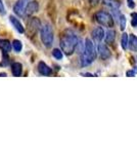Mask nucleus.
<instances>
[{"instance_id": "4", "label": "nucleus", "mask_w": 137, "mask_h": 154, "mask_svg": "<svg viewBox=\"0 0 137 154\" xmlns=\"http://www.w3.org/2000/svg\"><path fill=\"white\" fill-rule=\"evenodd\" d=\"M95 21L99 25L103 27H108V28H113L114 27V19L112 17V14L108 11H97L94 16Z\"/></svg>"}, {"instance_id": "23", "label": "nucleus", "mask_w": 137, "mask_h": 154, "mask_svg": "<svg viewBox=\"0 0 137 154\" xmlns=\"http://www.w3.org/2000/svg\"><path fill=\"white\" fill-rule=\"evenodd\" d=\"M0 14H5V7H4V4L2 2V0H0Z\"/></svg>"}, {"instance_id": "10", "label": "nucleus", "mask_w": 137, "mask_h": 154, "mask_svg": "<svg viewBox=\"0 0 137 154\" xmlns=\"http://www.w3.org/2000/svg\"><path fill=\"white\" fill-rule=\"evenodd\" d=\"M38 71H39V73L43 76H49L52 73L51 68L47 66L44 62H40V63L38 64Z\"/></svg>"}, {"instance_id": "8", "label": "nucleus", "mask_w": 137, "mask_h": 154, "mask_svg": "<svg viewBox=\"0 0 137 154\" xmlns=\"http://www.w3.org/2000/svg\"><path fill=\"white\" fill-rule=\"evenodd\" d=\"M98 54L101 60H108L111 57V51L106 44H99L98 45Z\"/></svg>"}, {"instance_id": "22", "label": "nucleus", "mask_w": 137, "mask_h": 154, "mask_svg": "<svg viewBox=\"0 0 137 154\" xmlns=\"http://www.w3.org/2000/svg\"><path fill=\"white\" fill-rule=\"evenodd\" d=\"M136 74H137V68L133 69V70H129V71L126 72V75L128 76V77H132V76L136 75Z\"/></svg>"}, {"instance_id": "20", "label": "nucleus", "mask_w": 137, "mask_h": 154, "mask_svg": "<svg viewBox=\"0 0 137 154\" xmlns=\"http://www.w3.org/2000/svg\"><path fill=\"white\" fill-rule=\"evenodd\" d=\"M126 25H127V21H126L125 16L121 14V16H120V27H121V30H125Z\"/></svg>"}, {"instance_id": "12", "label": "nucleus", "mask_w": 137, "mask_h": 154, "mask_svg": "<svg viewBox=\"0 0 137 154\" xmlns=\"http://www.w3.org/2000/svg\"><path fill=\"white\" fill-rule=\"evenodd\" d=\"M103 4L112 11H117L120 7V2L118 0H103Z\"/></svg>"}, {"instance_id": "3", "label": "nucleus", "mask_w": 137, "mask_h": 154, "mask_svg": "<svg viewBox=\"0 0 137 154\" xmlns=\"http://www.w3.org/2000/svg\"><path fill=\"white\" fill-rule=\"evenodd\" d=\"M40 37L46 48H50L53 43V30L49 24H45L40 28Z\"/></svg>"}, {"instance_id": "14", "label": "nucleus", "mask_w": 137, "mask_h": 154, "mask_svg": "<svg viewBox=\"0 0 137 154\" xmlns=\"http://www.w3.org/2000/svg\"><path fill=\"white\" fill-rule=\"evenodd\" d=\"M115 38H116V31L109 29L106 31V33H104V40H106V43L111 44L115 41Z\"/></svg>"}, {"instance_id": "24", "label": "nucleus", "mask_w": 137, "mask_h": 154, "mask_svg": "<svg viewBox=\"0 0 137 154\" xmlns=\"http://www.w3.org/2000/svg\"><path fill=\"white\" fill-rule=\"evenodd\" d=\"M103 0H89V4L91 6H96L97 4H99Z\"/></svg>"}, {"instance_id": "9", "label": "nucleus", "mask_w": 137, "mask_h": 154, "mask_svg": "<svg viewBox=\"0 0 137 154\" xmlns=\"http://www.w3.org/2000/svg\"><path fill=\"white\" fill-rule=\"evenodd\" d=\"M91 35L93 37L94 40L101 41L104 38V30L103 27H96V28L92 31Z\"/></svg>"}, {"instance_id": "26", "label": "nucleus", "mask_w": 137, "mask_h": 154, "mask_svg": "<svg viewBox=\"0 0 137 154\" xmlns=\"http://www.w3.org/2000/svg\"><path fill=\"white\" fill-rule=\"evenodd\" d=\"M84 76H93V74H90V73H85V74H83Z\"/></svg>"}, {"instance_id": "1", "label": "nucleus", "mask_w": 137, "mask_h": 154, "mask_svg": "<svg viewBox=\"0 0 137 154\" xmlns=\"http://www.w3.org/2000/svg\"><path fill=\"white\" fill-rule=\"evenodd\" d=\"M79 43V38L72 30H64L61 33L59 38V44H61V51H64L67 56H71L76 51Z\"/></svg>"}, {"instance_id": "6", "label": "nucleus", "mask_w": 137, "mask_h": 154, "mask_svg": "<svg viewBox=\"0 0 137 154\" xmlns=\"http://www.w3.org/2000/svg\"><path fill=\"white\" fill-rule=\"evenodd\" d=\"M28 2H29V0H17L13 6L14 14H16V16L21 17V18L25 17V9H26V6H27V4H28Z\"/></svg>"}, {"instance_id": "19", "label": "nucleus", "mask_w": 137, "mask_h": 154, "mask_svg": "<svg viewBox=\"0 0 137 154\" xmlns=\"http://www.w3.org/2000/svg\"><path fill=\"white\" fill-rule=\"evenodd\" d=\"M52 56L56 60H61L63 59V51L58 48H54L53 51H52Z\"/></svg>"}, {"instance_id": "15", "label": "nucleus", "mask_w": 137, "mask_h": 154, "mask_svg": "<svg viewBox=\"0 0 137 154\" xmlns=\"http://www.w3.org/2000/svg\"><path fill=\"white\" fill-rule=\"evenodd\" d=\"M11 72H12V75L13 76H21L22 72H23V66H22V64L17 63V62L12 64Z\"/></svg>"}, {"instance_id": "25", "label": "nucleus", "mask_w": 137, "mask_h": 154, "mask_svg": "<svg viewBox=\"0 0 137 154\" xmlns=\"http://www.w3.org/2000/svg\"><path fill=\"white\" fill-rule=\"evenodd\" d=\"M128 4H129V6H130L131 8H133V7L135 6V4L133 3V0H128Z\"/></svg>"}, {"instance_id": "7", "label": "nucleus", "mask_w": 137, "mask_h": 154, "mask_svg": "<svg viewBox=\"0 0 137 154\" xmlns=\"http://www.w3.org/2000/svg\"><path fill=\"white\" fill-rule=\"evenodd\" d=\"M39 11V3L37 1H29L25 9V16L31 17Z\"/></svg>"}, {"instance_id": "11", "label": "nucleus", "mask_w": 137, "mask_h": 154, "mask_svg": "<svg viewBox=\"0 0 137 154\" xmlns=\"http://www.w3.org/2000/svg\"><path fill=\"white\" fill-rule=\"evenodd\" d=\"M9 21H10L12 26L16 29V31L19 32V33H24V32H25V27L22 25V23L16 18V17L10 16V17H9Z\"/></svg>"}, {"instance_id": "2", "label": "nucleus", "mask_w": 137, "mask_h": 154, "mask_svg": "<svg viewBox=\"0 0 137 154\" xmlns=\"http://www.w3.org/2000/svg\"><path fill=\"white\" fill-rule=\"evenodd\" d=\"M96 58V51L94 44L90 39H86L85 45H84L83 53L81 54V66L86 67L93 63V61Z\"/></svg>"}, {"instance_id": "13", "label": "nucleus", "mask_w": 137, "mask_h": 154, "mask_svg": "<svg viewBox=\"0 0 137 154\" xmlns=\"http://www.w3.org/2000/svg\"><path fill=\"white\" fill-rule=\"evenodd\" d=\"M11 48H12V45L10 42H9V40H7V39H1V40H0V49H1L4 54H8L9 51H11Z\"/></svg>"}, {"instance_id": "5", "label": "nucleus", "mask_w": 137, "mask_h": 154, "mask_svg": "<svg viewBox=\"0 0 137 154\" xmlns=\"http://www.w3.org/2000/svg\"><path fill=\"white\" fill-rule=\"evenodd\" d=\"M28 31L30 35L34 36L41 28V22L38 18H31L28 22Z\"/></svg>"}, {"instance_id": "18", "label": "nucleus", "mask_w": 137, "mask_h": 154, "mask_svg": "<svg viewBox=\"0 0 137 154\" xmlns=\"http://www.w3.org/2000/svg\"><path fill=\"white\" fill-rule=\"evenodd\" d=\"M11 45H12V48H13L16 53H19V51H22V48H23V44H22V42L19 40H14L11 43Z\"/></svg>"}, {"instance_id": "21", "label": "nucleus", "mask_w": 137, "mask_h": 154, "mask_svg": "<svg viewBox=\"0 0 137 154\" xmlns=\"http://www.w3.org/2000/svg\"><path fill=\"white\" fill-rule=\"evenodd\" d=\"M131 16H132L131 25L133 27H137V14H136V12H134V14H132Z\"/></svg>"}, {"instance_id": "16", "label": "nucleus", "mask_w": 137, "mask_h": 154, "mask_svg": "<svg viewBox=\"0 0 137 154\" xmlns=\"http://www.w3.org/2000/svg\"><path fill=\"white\" fill-rule=\"evenodd\" d=\"M128 48L131 49L132 51H137V36L135 35H130L128 41Z\"/></svg>"}, {"instance_id": "17", "label": "nucleus", "mask_w": 137, "mask_h": 154, "mask_svg": "<svg viewBox=\"0 0 137 154\" xmlns=\"http://www.w3.org/2000/svg\"><path fill=\"white\" fill-rule=\"evenodd\" d=\"M128 41H129V35L127 33L122 34V38H121V45L123 49H125L128 48Z\"/></svg>"}, {"instance_id": "27", "label": "nucleus", "mask_w": 137, "mask_h": 154, "mask_svg": "<svg viewBox=\"0 0 137 154\" xmlns=\"http://www.w3.org/2000/svg\"><path fill=\"white\" fill-rule=\"evenodd\" d=\"M0 76H6V74L5 73H1V74H0Z\"/></svg>"}]
</instances>
